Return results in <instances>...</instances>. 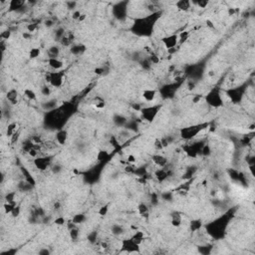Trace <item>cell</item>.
Listing matches in <instances>:
<instances>
[{
    "label": "cell",
    "instance_id": "19",
    "mask_svg": "<svg viewBox=\"0 0 255 255\" xmlns=\"http://www.w3.org/2000/svg\"><path fill=\"white\" fill-rule=\"evenodd\" d=\"M176 6L180 11H188L191 6V2L188 0H180V1L176 2Z\"/></svg>",
    "mask_w": 255,
    "mask_h": 255
},
{
    "label": "cell",
    "instance_id": "17",
    "mask_svg": "<svg viewBox=\"0 0 255 255\" xmlns=\"http://www.w3.org/2000/svg\"><path fill=\"white\" fill-rule=\"evenodd\" d=\"M171 223L175 227H178L181 225L182 217H181V214L178 211H173L171 213Z\"/></svg>",
    "mask_w": 255,
    "mask_h": 255
},
{
    "label": "cell",
    "instance_id": "11",
    "mask_svg": "<svg viewBox=\"0 0 255 255\" xmlns=\"http://www.w3.org/2000/svg\"><path fill=\"white\" fill-rule=\"evenodd\" d=\"M68 132L66 130H59L57 133H56V136H55V139H56V143L58 144H60V146H64L67 141H68Z\"/></svg>",
    "mask_w": 255,
    "mask_h": 255
},
{
    "label": "cell",
    "instance_id": "26",
    "mask_svg": "<svg viewBox=\"0 0 255 255\" xmlns=\"http://www.w3.org/2000/svg\"><path fill=\"white\" fill-rule=\"evenodd\" d=\"M111 230H112V233L115 235V236H119V235H121L124 233V227L122 226V225L120 224H114L112 228H111Z\"/></svg>",
    "mask_w": 255,
    "mask_h": 255
},
{
    "label": "cell",
    "instance_id": "20",
    "mask_svg": "<svg viewBox=\"0 0 255 255\" xmlns=\"http://www.w3.org/2000/svg\"><path fill=\"white\" fill-rule=\"evenodd\" d=\"M18 131H19V126H18V124H17V123H15V122L10 123V124L7 126V129H6V136H7V137L11 138L12 136H13L14 134H16Z\"/></svg>",
    "mask_w": 255,
    "mask_h": 255
},
{
    "label": "cell",
    "instance_id": "37",
    "mask_svg": "<svg viewBox=\"0 0 255 255\" xmlns=\"http://www.w3.org/2000/svg\"><path fill=\"white\" fill-rule=\"evenodd\" d=\"M108 158H109V154L106 151H100L98 152V156H97L98 160L103 161V160H106Z\"/></svg>",
    "mask_w": 255,
    "mask_h": 255
},
{
    "label": "cell",
    "instance_id": "8",
    "mask_svg": "<svg viewBox=\"0 0 255 255\" xmlns=\"http://www.w3.org/2000/svg\"><path fill=\"white\" fill-rule=\"evenodd\" d=\"M161 42L164 45V47L169 50L176 47V45L180 43V38H178L177 34H171V35L161 38Z\"/></svg>",
    "mask_w": 255,
    "mask_h": 255
},
{
    "label": "cell",
    "instance_id": "54",
    "mask_svg": "<svg viewBox=\"0 0 255 255\" xmlns=\"http://www.w3.org/2000/svg\"><path fill=\"white\" fill-rule=\"evenodd\" d=\"M6 41H3L1 40V42H0V47H1V51H2V53H4V51H5L6 49Z\"/></svg>",
    "mask_w": 255,
    "mask_h": 255
},
{
    "label": "cell",
    "instance_id": "21",
    "mask_svg": "<svg viewBox=\"0 0 255 255\" xmlns=\"http://www.w3.org/2000/svg\"><path fill=\"white\" fill-rule=\"evenodd\" d=\"M138 211H139L140 215L144 216V217H148V213H150V207H148V204H146V203L142 202L138 205Z\"/></svg>",
    "mask_w": 255,
    "mask_h": 255
},
{
    "label": "cell",
    "instance_id": "12",
    "mask_svg": "<svg viewBox=\"0 0 255 255\" xmlns=\"http://www.w3.org/2000/svg\"><path fill=\"white\" fill-rule=\"evenodd\" d=\"M48 65L54 71H61L62 68L64 67V62L59 58H49Z\"/></svg>",
    "mask_w": 255,
    "mask_h": 255
},
{
    "label": "cell",
    "instance_id": "39",
    "mask_svg": "<svg viewBox=\"0 0 255 255\" xmlns=\"http://www.w3.org/2000/svg\"><path fill=\"white\" fill-rule=\"evenodd\" d=\"M108 211H109V205H103L98 210V214L100 216H106L108 214Z\"/></svg>",
    "mask_w": 255,
    "mask_h": 255
},
{
    "label": "cell",
    "instance_id": "41",
    "mask_svg": "<svg viewBox=\"0 0 255 255\" xmlns=\"http://www.w3.org/2000/svg\"><path fill=\"white\" fill-rule=\"evenodd\" d=\"M26 28H27L28 33H33L38 29V24L37 23H30V24L27 25Z\"/></svg>",
    "mask_w": 255,
    "mask_h": 255
},
{
    "label": "cell",
    "instance_id": "34",
    "mask_svg": "<svg viewBox=\"0 0 255 255\" xmlns=\"http://www.w3.org/2000/svg\"><path fill=\"white\" fill-rule=\"evenodd\" d=\"M40 48H37V47H34L30 50V52H29V58L30 59H36L40 56Z\"/></svg>",
    "mask_w": 255,
    "mask_h": 255
},
{
    "label": "cell",
    "instance_id": "38",
    "mask_svg": "<svg viewBox=\"0 0 255 255\" xmlns=\"http://www.w3.org/2000/svg\"><path fill=\"white\" fill-rule=\"evenodd\" d=\"M10 37H11V31L10 30H5V31L1 32V34H0V38H1V40H3V41L9 40Z\"/></svg>",
    "mask_w": 255,
    "mask_h": 255
},
{
    "label": "cell",
    "instance_id": "5",
    "mask_svg": "<svg viewBox=\"0 0 255 255\" xmlns=\"http://www.w3.org/2000/svg\"><path fill=\"white\" fill-rule=\"evenodd\" d=\"M160 109V106L156 105V106H151V107L142 108V110L140 112H141L142 118L144 121L152 123L155 121V119L158 116Z\"/></svg>",
    "mask_w": 255,
    "mask_h": 255
},
{
    "label": "cell",
    "instance_id": "47",
    "mask_svg": "<svg viewBox=\"0 0 255 255\" xmlns=\"http://www.w3.org/2000/svg\"><path fill=\"white\" fill-rule=\"evenodd\" d=\"M19 137H20V132L18 131V132H17L16 134H14V135H13V136H12V137H11V143H12V144H15V142H17V141H18Z\"/></svg>",
    "mask_w": 255,
    "mask_h": 255
},
{
    "label": "cell",
    "instance_id": "14",
    "mask_svg": "<svg viewBox=\"0 0 255 255\" xmlns=\"http://www.w3.org/2000/svg\"><path fill=\"white\" fill-rule=\"evenodd\" d=\"M168 175H169V172H168V169H167V167L160 168L158 171L155 172L156 180H158L160 182H164V180H167L168 177Z\"/></svg>",
    "mask_w": 255,
    "mask_h": 255
},
{
    "label": "cell",
    "instance_id": "44",
    "mask_svg": "<svg viewBox=\"0 0 255 255\" xmlns=\"http://www.w3.org/2000/svg\"><path fill=\"white\" fill-rule=\"evenodd\" d=\"M54 223L56 224V225H64V224H66V219L63 217V216H58V217H56V219L54 220Z\"/></svg>",
    "mask_w": 255,
    "mask_h": 255
},
{
    "label": "cell",
    "instance_id": "53",
    "mask_svg": "<svg viewBox=\"0 0 255 255\" xmlns=\"http://www.w3.org/2000/svg\"><path fill=\"white\" fill-rule=\"evenodd\" d=\"M201 98H202V97H201L200 95H196V96H195V97L193 98V99H192V103H193V104H197L198 102L201 100Z\"/></svg>",
    "mask_w": 255,
    "mask_h": 255
},
{
    "label": "cell",
    "instance_id": "57",
    "mask_svg": "<svg viewBox=\"0 0 255 255\" xmlns=\"http://www.w3.org/2000/svg\"><path fill=\"white\" fill-rule=\"evenodd\" d=\"M54 206H55V209H59V208H60V207H59V206H60V203H59V202L55 203Z\"/></svg>",
    "mask_w": 255,
    "mask_h": 255
},
{
    "label": "cell",
    "instance_id": "13",
    "mask_svg": "<svg viewBox=\"0 0 255 255\" xmlns=\"http://www.w3.org/2000/svg\"><path fill=\"white\" fill-rule=\"evenodd\" d=\"M18 98H19V94L16 89H10L6 93V99L11 105H16L18 103Z\"/></svg>",
    "mask_w": 255,
    "mask_h": 255
},
{
    "label": "cell",
    "instance_id": "49",
    "mask_svg": "<svg viewBox=\"0 0 255 255\" xmlns=\"http://www.w3.org/2000/svg\"><path fill=\"white\" fill-rule=\"evenodd\" d=\"M38 253H39L40 255H49L51 253V251L48 248H41Z\"/></svg>",
    "mask_w": 255,
    "mask_h": 255
},
{
    "label": "cell",
    "instance_id": "50",
    "mask_svg": "<svg viewBox=\"0 0 255 255\" xmlns=\"http://www.w3.org/2000/svg\"><path fill=\"white\" fill-rule=\"evenodd\" d=\"M81 15H82V14H81L80 11H78V10H77V11H74V12H73V15H72V18L75 19V20H79V18L81 17Z\"/></svg>",
    "mask_w": 255,
    "mask_h": 255
},
{
    "label": "cell",
    "instance_id": "22",
    "mask_svg": "<svg viewBox=\"0 0 255 255\" xmlns=\"http://www.w3.org/2000/svg\"><path fill=\"white\" fill-rule=\"evenodd\" d=\"M33 184H31V182H28L26 180H22V181H20L19 184H18V189L20 191H25V192H27V191H30L32 190L33 188V186H32Z\"/></svg>",
    "mask_w": 255,
    "mask_h": 255
},
{
    "label": "cell",
    "instance_id": "16",
    "mask_svg": "<svg viewBox=\"0 0 255 255\" xmlns=\"http://www.w3.org/2000/svg\"><path fill=\"white\" fill-rule=\"evenodd\" d=\"M156 95H158V92L155 89H146L143 92V98L147 102H154Z\"/></svg>",
    "mask_w": 255,
    "mask_h": 255
},
{
    "label": "cell",
    "instance_id": "27",
    "mask_svg": "<svg viewBox=\"0 0 255 255\" xmlns=\"http://www.w3.org/2000/svg\"><path fill=\"white\" fill-rule=\"evenodd\" d=\"M92 105L94 106L96 109H103V108H105V106H106L105 101L102 99V98H100V97L95 98L94 101L92 102Z\"/></svg>",
    "mask_w": 255,
    "mask_h": 255
},
{
    "label": "cell",
    "instance_id": "1",
    "mask_svg": "<svg viewBox=\"0 0 255 255\" xmlns=\"http://www.w3.org/2000/svg\"><path fill=\"white\" fill-rule=\"evenodd\" d=\"M160 13H152L144 18H140L135 21L132 30L139 36H150L154 30L155 23L158 20Z\"/></svg>",
    "mask_w": 255,
    "mask_h": 255
},
{
    "label": "cell",
    "instance_id": "42",
    "mask_svg": "<svg viewBox=\"0 0 255 255\" xmlns=\"http://www.w3.org/2000/svg\"><path fill=\"white\" fill-rule=\"evenodd\" d=\"M20 212H21V207H20V205H16L15 207H14V209L12 210V212H11V216L12 217H18V216L20 215Z\"/></svg>",
    "mask_w": 255,
    "mask_h": 255
},
{
    "label": "cell",
    "instance_id": "30",
    "mask_svg": "<svg viewBox=\"0 0 255 255\" xmlns=\"http://www.w3.org/2000/svg\"><path fill=\"white\" fill-rule=\"evenodd\" d=\"M69 235H70V238L72 241H77L78 238H79V235H80V231L78 227L76 226L74 228H72L69 230Z\"/></svg>",
    "mask_w": 255,
    "mask_h": 255
},
{
    "label": "cell",
    "instance_id": "28",
    "mask_svg": "<svg viewBox=\"0 0 255 255\" xmlns=\"http://www.w3.org/2000/svg\"><path fill=\"white\" fill-rule=\"evenodd\" d=\"M114 123L117 126L123 127V126H125L127 124V119L125 117L121 116V115H117V116L114 117Z\"/></svg>",
    "mask_w": 255,
    "mask_h": 255
},
{
    "label": "cell",
    "instance_id": "2",
    "mask_svg": "<svg viewBox=\"0 0 255 255\" xmlns=\"http://www.w3.org/2000/svg\"><path fill=\"white\" fill-rule=\"evenodd\" d=\"M207 127H208V124H197V125H192L189 127H182L180 131V136L181 139L185 140V141H189V140L196 137L199 132L204 130Z\"/></svg>",
    "mask_w": 255,
    "mask_h": 255
},
{
    "label": "cell",
    "instance_id": "33",
    "mask_svg": "<svg viewBox=\"0 0 255 255\" xmlns=\"http://www.w3.org/2000/svg\"><path fill=\"white\" fill-rule=\"evenodd\" d=\"M72 41H73V37H71L70 34H65L64 37L60 40L63 46H70L72 44Z\"/></svg>",
    "mask_w": 255,
    "mask_h": 255
},
{
    "label": "cell",
    "instance_id": "51",
    "mask_svg": "<svg viewBox=\"0 0 255 255\" xmlns=\"http://www.w3.org/2000/svg\"><path fill=\"white\" fill-rule=\"evenodd\" d=\"M62 169V168L60 167L59 164H56V165H53V168H52V171L54 173H58L59 172H60Z\"/></svg>",
    "mask_w": 255,
    "mask_h": 255
},
{
    "label": "cell",
    "instance_id": "52",
    "mask_svg": "<svg viewBox=\"0 0 255 255\" xmlns=\"http://www.w3.org/2000/svg\"><path fill=\"white\" fill-rule=\"evenodd\" d=\"M127 163H131V164L136 163V156L134 155H129V156H127Z\"/></svg>",
    "mask_w": 255,
    "mask_h": 255
},
{
    "label": "cell",
    "instance_id": "29",
    "mask_svg": "<svg viewBox=\"0 0 255 255\" xmlns=\"http://www.w3.org/2000/svg\"><path fill=\"white\" fill-rule=\"evenodd\" d=\"M17 205L16 201H13V202H4L3 204V208H4V211H5V213L8 214V213H11L12 210L14 209V207Z\"/></svg>",
    "mask_w": 255,
    "mask_h": 255
},
{
    "label": "cell",
    "instance_id": "36",
    "mask_svg": "<svg viewBox=\"0 0 255 255\" xmlns=\"http://www.w3.org/2000/svg\"><path fill=\"white\" fill-rule=\"evenodd\" d=\"M88 241L90 242L91 244H95L96 241H97V238H98V233L97 231H92L88 234Z\"/></svg>",
    "mask_w": 255,
    "mask_h": 255
},
{
    "label": "cell",
    "instance_id": "46",
    "mask_svg": "<svg viewBox=\"0 0 255 255\" xmlns=\"http://www.w3.org/2000/svg\"><path fill=\"white\" fill-rule=\"evenodd\" d=\"M66 5H67V8L68 9H74L77 6V2L75 1H67L66 2Z\"/></svg>",
    "mask_w": 255,
    "mask_h": 255
},
{
    "label": "cell",
    "instance_id": "40",
    "mask_svg": "<svg viewBox=\"0 0 255 255\" xmlns=\"http://www.w3.org/2000/svg\"><path fill=\"white\" fill-rule=\"evenodd\" d=\"M140 63H141V65L144 69H146V70H148L152 66V62L150 61V59H144V60H142Z\"/></svg>",
    "mask_w": 255,
    "mask_h": 255
},
{
    "label": "cell",
    "instance_id": "15",
    "mask_svg": "<svg viewBox=\"0 0 255 255\" xmlns=\"http://www.w3.org/2000/svg\"><path fill=\"white\" fill-rule=\"evenodd\" d=\"M25 1H20V0H12L8 3V7H9V11H19L24 9Z\"/></svg>",
    "mask_w": 255,
    "mask_h": 255
},
{
    "label": "cell",
    "instance_id": "3",
    "mask_svg": "<svg viewBox=\"0 0 255 255\" xmlns=\"http://www.w3.org/2000/svg\"><path fill=\"white\" fill-rule=\"evenodd\" d=\"M205 101L208 106L212 108H220L223 105V99L221 93L218 88H213L207 93L205 96Z\"/></svg>",
    "mask_w": 255,
    "mask_h": 255
},
{
    "label": "cell",
    "instance_id": "55",
    "mask_svg": "<svg viewBox=\"0 0 255 255\" xmlns=\"http://www.w3.org/2000/svg\"><path fill=\"white\" fill-rule=\"evenodd\" d=\"M45 24H46V26H47V27H51V26H53L54 23H53V21H51V20L48 21V20H47V21L45 22Z\"/></svg>",
    "mask_w": 255,
    "mask_h": 255
},
{
    "label": "cell",
    "instance_id": "25",
    "mask_svg": "<svg viewBox=\"0 0 255 255\" xmlns=\"http://www.w3.org/2000/svg\"><path fill=\"white\" fill-rule=\"evenodd\" d=\"M24 96L30 101H36L37 100V95L32 89H25L24 90Z\"/></svg>",
    "mask_w": 255,
    "mask_h": 255
},
{
    "label": "cell",
    "instance_id": "31",
    "mask_svg": "<svg viewBox=\"0 0 255 255\" xmlns=\"http://www.w3.org/2000/svg\"><path fill=\"white\" fill-rule=\"evenodd\" d=\"M72 221L76 224H81V223L86 221V216H85V214H83V213H78V214L74 215V217L72 218Z\"/></svg>",
    "mask_w": 255,
    "mask_h": 255
},
{
    "label": "cell",
    "instance_id": "56",
    "mask_svg": "<svg viewBox=\"0 0 255 255\" xmlns=\"http://www.w3.org/2000/svg\"><path fill=\"white\" fill-rule=\"evenodd\" d=\"M85 18H86V15H85V14H82V15H81L80 18H79V21H83Z\"/></svg>",
    "mask_w": 255,
    "mask_h": 255
},
{
    "label": "cell",
    "instance_id": "10",
    "mask_svg": "<svg viewBox=\"0 0 255 255\" xmlns=\"http://www.w3.org/2000/svg\"><path fill=\"white\" fill-rule=\"evenodd\" d=\"M152 163H154L156 167H159V168H165L168 165V159L165 158L164 156L160 155V154L152 155Z\"/></svg>",
    "mask_w": 255,
    "mask_h": 255
},
{
    "label": "cell",
    "instance_id": "23",
    "mask_svg": "<svg viewBox=\"0 0 255 255\" xmlns=\"http://www.w3.org/2000/svg\"><path fill=\"white\" fill-rule=\"evenodd\" d=\"M85 50H86V47H85L84 45H81V44L73 45L71 47V53L76 55V56H78V55L83 54L85 52Z\"/></svg>",
    "mask_w": 255,
    "mask_h": 255
},
{
    "label": "cell",
    "instance_id": "43",
    "mask_svg": "<svg viewBox=\"0 0 255 255\" xmlns=\"http://www.w3.org/2000/svg\"><path fill=\"white\" fill-rule=\"evenodd\" d=\"M191 3L196 4V5L198 7H200V8H205L208 5V1H207V0H199V1H193V2H191Z\"/></svg>",
    "mask_w": 255,
    "mask_h": 255
},
{
    "label": "cell",
    "instance_id": "24",
    "mask_svg": "<svg viewBox=\"0 0 255 255\" xmlns=\"http://www.w3.org/2000/svg\"><path fill=\"white\" fill-rule=\"evenodd\" d=\"M59 54H60V48L58 46H51L48 49L49 58H58Z\"/></svg>",
    "mask_w": 255,
    "mask_h": 255
},
{
    "label": "cell",
    "instance_id": "9",
    "mask_svg": "<svg viewBox=\"0 0 255 255\" xmlns=\"http://www.w3.org/2000/svg\"><path fill=\"white\" fill-rule=\"evenodd\" d=\"M226 95L229 97V99H230L234 104H237L241 102L242 100V97H243V92L241 91L240 88H232V89H229V90L226 91Z\"/></svg>",
    "mask_w": 255,
    "mask_h": 255
},
{
    "label": "cell",
    "instance_id": "48",
    "mask_svg": "<svg viewBox=\"0 0 255 255\" xmlns=\"http://www.w3.org/2000/svg\"><path fill=\"white\" fill-rule=\"evenodd\" d=\"M155 147H156V150H163V148H164L163 144H161V142H160V139L156 140V142H155Z\"/></svg>",
    "mask_w": 255,
    "mask_h": 255
},
{
    "label": "cell",
    "instance_id": "32",
    "mask_svg": "<svg viewBox=\"0 0 255 255\" xmlns=\"http://www.w3.org/2000/svg\"><path fill=\"white\" fill-rule=\"evenodd\" d=\"M201 225H202L201 220H199V219L192 220V221L190 222V229H191V231H197V230H199V228L201 227Z\"/></svg>",
    "mask_w": 255,
    "mask_h": 255
},
{
    "label": "cell",
    "instance_id": "4",
    "mask_svg": "<svg viewBox=\"0 0 255 255\" xmlns=\"http://www.w3.org/2000/svg\"><path fill=\"white\" fill-rule=\"evenodd\" d=\"M65 73L63 71H52L49 72L46 76V81L53 88H60L64 83Z\"/></svg>",
    "mask_w": 255,
    "mask_h": 255
},
{
    "label": "cell",
    "instance_id": "35",
    "mask_svg": "<svg viewBox=\"0 0 255 255\" xmlns=\"http://www.w3.org/2000/svg\"><path fill=\"white\" fill-rule=\"evenodd\" d=\"M15 196H16L15 191H8V192L5 194V196H4L5 202H13V201H15Z\"/></svg>",
    "mask_w": 255,
    "mask_h": 255
},
{
    "label": "cell",
    "instance_id": "6",
    "mask_svg": "<svg viewBox=\"0 0 255 255\" xmlns=\"http://www.w3.org/2000/svg\"><path fill=\"white\" fill-rule=\"evenodd\" d=\"M33 164L40 171H46L47 168H51L52 156H37L36 159H34Z\"/></svg>",
    "mask_w": 255,
    "mask_h": 255
},
{
    "label": "cell",
    "instance_id": "18",
    "mask_svg": "<svg viewBox=\"0 0 255 255\" xmlns=\"http://www.w3.org/2000/svg\"><path fill=\"white\" fill-rule=\"evenodd\" d=\"M132 240H133L135 243H137L138 245L141 246V244L144 242V238H146V235H144V233L141 230H138L134 233V235L131 237Z\"/></svg>",
    "mask_w": 255,
    "mask_h": 255
},
{
    "label": "cell",
    "instance_id": "58",
    "mask_svg": "<svg viewBox=\"0 0 255 255\" xmlns=\"http://www.w3.org/2000/svg\"><path fill=\"white\" fill-rule=\"evenodd\" d=\"M23 37L26 38V39H28V38L30 37V35H29V34H27V33H24V34H23Z\"/></svg>",
    "mask_w": 255,
    "mask_h": 255
},
{
    "label": "cell",
    "instance_id": "7",
    "mask_svg": "<svg viewBox=\"0 0 255 255\" xmlns=\"http://www.w3.org/2000/svg\"><path fill=\"white\" fill-rule=\"evenodd\" d=\"M122 243V250L126 251L127 253H136L140 252V245L132 240V238L129 239H123L121 241Z\"/></svg>",
    "mask_w": 255,
    "mask_h": 255
},
{
    "label": "cell",
    "instance_id": "45",
    "mask_svg": "<svg viewBox=\"0 0 255 255\" xmlns=\"http://www.w3.org/2000/svg\"><path fill=\"white\" fill-rule=\"evenodd\" d=\"M41 93H42V95H44V96H49L51 93V90L48 86H44L41 88Z\"/></svg>",
    "mask_w": 255,
    "mask_h": 255
}]
</instances>
